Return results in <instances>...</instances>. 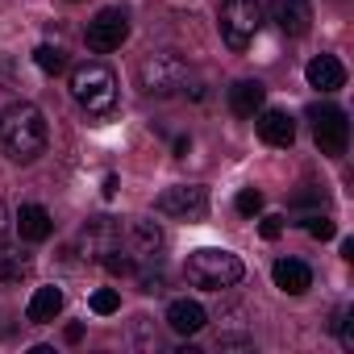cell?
I'll return each instance as SVG.
<instances>
[{
  "instance_id": "cell-1",
  "label": "cell",
  "mask_w": 354,
  "mask_h": 354,
  "mask_svg": "<svg viewBox=\"0 0 354 354\" xmlns=\"http://www.w3.org/2000/svg\"><path fill=\"white\" fill-rule=\"evenodd\" d=\"M46 117L38 104H13L5 117H0V146H5V154L13 162H34L38 154H46Z\"/></svg>"
},
{
  "instance_id": "cell-2",
  "label": "cell",
  "mask_w": 354,
  "mask_h": 354,
  "mask_svg": "<svg viewBox=\"0 0 354 354\" xmlns=\"http://www.w3.org/2000/svg\"><path fill=\"white\" fill-rule=\"evenodd\" d=\"M71 96L88 117H113L117 113V75L104 63L84 59L71 67Z\"/></svg>"
},
{
  "instance_id": "cell-3",
  "label": "cell",
  "mask_w": 354,
  "mask_h": 354,
  "mask_svg": "<svg viewBox=\"0 0 354 354\" xmlns=\"http://www.w3.org/2000/svg\"><path fill=\"white\" fill-rule=\"evenodd\" d=\"M184 275L192 288H205V292H221V288H234L242 283L246 267L238 254L230 250H217V246H205V250H192L188 263H184Z\"/></svg>"
},
{
  "instance_id": "cell-4",
  "label": "cell",
  "mask_w": 354,
  "mask_h": 354,
  "mask_svg": "<svg viewBox=\"0 0 354 354\" xmlns=\"http://www.w3.org/2000/svg\"><path fill=\"white\" fill-rule=\"evenodd\" d=\"M188 63L175 50H150L138 63V88L146 96H180L188 88Z\"/></svg>"
},
{
  "instance_id": "cell-5",
  "label": "cell",
  "mask_w": 354,
  "mask_h": 354,
  "mask_svg": "<svg viewBox=\"0 0 354 354\" xmlns=\"http://www.w3.org/2000/svg\"><path fill=\"white\" fill-rule=\"evenodd\" d=\"M217 26H221V38L230 50H246L254 42V34L263 30V5L259 0H225Z\"/></svg>"
},
{
  "instance_id": "cell-6",
  "label": "cell",
  "mask_w": 354,
  "mask_h": 354,
  "mask_svg": "<svg viewBox=\"0 0 354 354\" xmlns=\"http://www.w3.org/2000/svg\"><path fill=\"white\" fill-rule=\"evenodd\" d=\"M308 121H313V138H317L321 154L342 158L346 146H350V121H346V109H337V104H313V109H308Z\"/></svg>"
},
{
  "instance_id": "cell-7",
  "label": "cell",
  "mask_w": 354,
  "mask_h": 354,
  "mask_svg": "<svg viewBox=\"0 0 354 354\" xmlns=\"http://www.w3.org/2000/svg\"><path fill=\"white\" fill-rule=\"evenodd\" d=\"M154 209L162 217H175V221H201L209 213V188H201V184H175V188H167L154 201Z\"/></svg>"
},
{
  "instance_id": "cell-8",
  "label": "cell",
  "mask_w": 354,
  "mask_h": 354,
  "mask_svg": "<svg viewBox=\"0 0 354 354\" xmlns=\"http://www.w3.org/2000/svg\"><path fill=\"white\" fill-rule=\"evenodd\" d=\"M84 38H88V46H92V50H100V55L121 50V42L129 38V17H125L121 9H100V13L88 21Z\"/></svg>"
},
{
  "instance_id": "cell-9",
  "label": "cell",
  "mask_w": 354,
  "mask_h": 354,
  "mask_svg": "<svg viewBox=\"0 0 354 354\" xmlns=\"http://www.w3.org/2000/svg\"><path fill=\"white\" fill-rule=\"evenodd\" d=\"M121 221H113V217H96V221H88V230L80 234V246H84V259H92V263H104L117 246H121Z\"/></svg>"
},
{
  "instance_id": "cell-10",
  "label": "cell",
  "mask_w": 354,
  "mask_h": 354,
  "mask_svg": "<svg viewBox=\"0 0 354 354\" xmlns=\"http://www.w3.org/2000/svg\"><path fill=\"white\" fill-rule=\"evenodd\" d=\"M121 246H125V254L133 263H150V259H158V250L167 246V238H162V230L154 221H129L125 234H121Z\"/></svg>"
},
{
  "instance_id": "cell-11",
  "label": "cell",
  "mask_w": 354,
  "mask_h": 354,
  "mask_svg": "<svg viewBox=\"0 0 354 354\" xmlns=\"http://www.w3.org/2000/svg\"><path fill=\"white\" fill-rule=\"evenodd\" d=\"M271 17L288 38H304L313 30V0H271Z\"/></svg>"
},
{
  "instance_id": "cell-12",
  "label": "cell",
  "mask_w": 354,
  "mask_h": 354,
  "mask_svg": "<svg viewBox=\"0 0 354 354\" xmlns=\"http://www.w3.org/2000/svg\"><path fill=\"white\" fill-rule=\"evenodd\" d=\"M259 138L267 146H292L296 142V121L283 113V109H259Z\"/></svg>"
},
{
  "instance_id": "cell-13",
  "label": "cell",
  "mask_w": 354,
  "mask_h": 354,
  "mask_svg": "<svg viewBox=\"0 0 354 354\" xmlns=\"http://www.w3.org/2000/svg\"><path fill=\"white\" fill-rule=\"evenodd\" d=\"M271 279H275V288H279L283 296H304V292L313 288V271H308V263H300V259H279V263L271 267Z\"/></svg>"
},
{
  "instance_id": "cell-14",
  "label": "cell",
  "mask_w": 354,
  "mask_h": 354,
  "mask_svg": "<svg viewBox=\"0 0 354 354\" xmlns=\"http://www.w3.org/2000/svg\"><path fill=\"white\" fill-rule=\"evenodd\" d=\"M13 225H17L21 242H46V238L55 234V221H50V213H46L42 205H21V209L13 213Z\"/></svg>"
},
{
  "instance_id": "cell-15",
  "label": "cell",
  "mask_w": 354,
  "mask_h": 354,
  "mask_svg": "<svg viewBox=\"0 0 354 354\" xmlns=\"http://www.w3.org/2000/svg\"><path fill=\"white\" fill-rule=\"evenodd\" d=\"M167 325H171L175 333L192 337V333H201V329L209 325V313H205L196 300H171V304H167Z\"/></svg>"
},
{
  "instance_id": "cell-16",
  "label": "cell",
  "mask_w": 354,
  "mask_h": 354,
  "mask_svg": "<svg viewBox=\"0 0 354 354\" xmlns=\"http://www.w3.org/2000/svg\"><path fill=\"white\" fill-rule=\"evenodd\" d=\"M304 80H308V88H317V92H337V88L346 84V67H342L333 55H317V59L304 67Z\"/></svg>"
},
{
  "instance_id": "cell-17",
  "label": "cell",
  "mask_w": 354,
  "mask_h": 354,
  "mask_svg": "<svg viewBox=\"0 0 354 354\" xmlns=\"http://www.w3.org/2000/svg\"><path fill=\"white\" fill-rule=\"evenodd\" d=\"M59 313H63V288H55V283L38 288L26 304V321H34V325H50Z\"/></svg>"
},
{
  "instance_id": "cell-18",
  "label": "cell",
  "mask_w": 354,
  "mask_h": 354,
  "mask_svg": "<svg viewBox=\"0 0 354 354\" xmlns=\"http://www.w3.org/2000/svg\"><path fill=\"white\" fill-rule=\"evenodd\" d=\"M263 100H267V88H263L259 80H238V84L230 88V109H234L238 117H254V113L263 109Z\"/></svg>"
},
{
  "instance_id": "cell-19",
  "label": "cell",
  "mask_w": 354,
  "mask_h": 354,
  "mask_svg": "<svg viewBox=\"0 0 354 354\" xmlns=\"http://www.w3.org/2000/svg\"><path fill=\"white\" fill-rule=\"evenodd\" d=\"M26 271H30V254H21L17 246H9L5 238H0V283L21 279Z\"/></svg>"
},
{
  "instance_id": "cell-20",
  "label": "cell",
  "mask_w": 354,
  "mask_h": 354,
  "mask_svg": "<svg viewBox=\"0 0 354 354\" xmlns=\"http://www.w3.org/2000/svg\"><path fill=\"white\" fill-rule=\"evenodd\" d=\"M34 63H38V71H46V75H59V71L67 67V59H63V50H59V46H50V42L34 50Z\"/></svg>"
},
{
  "instance_id": "cell-21",
  "label": "cell",
  "mask_w": 354,
  "mask_h": 354,
  "mask_svg": "<svg viewBox=\"0 0 354 354\" xmlns=\"http://www.w3.org/2000/svg\"><path fill=\"white\" fill-rule=\"evenodd\" d=\"M117 308H121V292L117 288H96L92 292V313L96 317H113Z\"/></svg>"
},
{
  "instance_id": "cell-22",
  "label": "cell",
  "mask_w": 354,
  "mask_h": 354,
  "mask_svg": "<svg viewBox=\"0 0 354 354\" xmlns=\"http://www.w3.org/2000/svg\"><path fill=\"white\" fill-rule=\"evenodd\" d=\"M234 205H238V213H242V217H259V213H263V192H254V188H242Z\"/></svg>"
},
{
  "instance_id": "cell-23",
  "label": "cell",
  "mask_w": 354,
  "mask_h": 354,
  "mask_svg": "<svg viewBox=\"0 0 354 354\" xmlns=\"http://www.w3.org/2000/svg\"><path fill=\"white\" fill-rule=\"evenodd\" d=\"M304 230H308L313 238H321V242H329V238L337 234V225H333L329 217H321V213H317V217H308V221H304Z\"/></svg>"
},
{
  "instance_id": "cell-24",
  "label": "cell",
  "mask_w": 354,
  "mask_h": 354,
  "mask_svg": "<svg viewBox=\"0 0 354 354\" xmlns=\"http://www.w3.org/2000/svg\"><path fill=\"white\" fill-rule=\"evenodd\" d=\"M259 234H263L267 242H275V238L283 234V217H279V213H271V217H263V225H259Z\"/></svg>"
},
{
  "instance_id": "cell-25",
  "label": "cell",
  "mask_w": 354,
  "mask_h": 354,
  "mask_svg": "<svg viewBox=\"0 0 354 354\" xmlns=\"http://www.w3.org/2000/svg\"><path fill=\"white\" fill-rule=\"evenodd\" d=\"M84 337V325H67V342H80Z\"/></svg>"
},
{
  "instance_id": "cell-26",
  "label": "cell",
  "mask_w": 354,
  "mask_h": 354,
  "mask_svg": "<svg viewBox=\"0 0 354 354\" xmlns=\"http://www.w3.org/2000/svg\"><path fill=\"white\" fill-rule=\"evenodd\" d=\"M9 221H13V217H9V209H5V201H0V230H5Z\"/></svg>"
}]
</instances>
